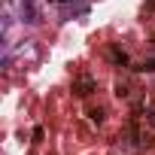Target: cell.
<instances>
[{
  "mask_svg": "<svg viewBox=\"0 0 155 155\" xmlns=\"http://www.w3.org/2000/svg\"><path fill=\"white\" fill-rule=\"evenodd\" d=\"M94 88H97V82L91 79V76H82V79L73 82V94H76V97H88Z\"/></svg>",
  "mask_w": 155,
  "mask_h": 155,
  "instance_id": "cell-2",
  "label": "cell"
},
{
  "mask_svg": "<svg viewBox=\"0 0 155 155\" xmlns=\"http://www.w3.org/2000/svg\"><path fill=\"white\" fill-rule=\"evenodd\" d=\"M134 70H140V73H155V58H146V61H140Z\"/></svg>",
  "mask_w": 155,
  "mask_h": 155,
  "instance_id": "cell-4",
  "label": "cell"
},
{
  "mask_svg": "<svg viewBox=\"0 0 155 155\" xmlns=\"http://www.w3.org/2000/svg\"><path fill=\"white\" fill-rule=\"evenodd\" d=\"M110 61L119 64V67H128V55H125L122 49H110Z\"/></svg>",
  "mask_w": 155,
  "mask_h": 155,
  "instance_id": "cell-3",
  "label": "cell"
},
{
  "mask_svg": "<svg viewBox=\"0 0 155 155\" xmlns=\"http://www.w3.org/2000/svg\"><path fill=\"white\" fill-rule=\"evenodd\" d=\"M49 3H67V0H49Z\"/></svg>",
  "mask_w": 155,
  "mask_h": 155,
  "instance_id": "cell-6",
  "label": "cell"
},
{
  "mask_svg": "<svg viewBox=\"0 0 155 155\" xmlns=\"http://www.w3.org/2000/svg\"><path fill=\"white\" fill-rule=\"evenodd\" d=\"M88 116H91V122H97V125H101V122H104V110H91V113H88Z\"/></svg>",
  "mask_w": 155,
  "mask_h": 155,
  "instance_id": "cell-5",
  "label": "cell"
},
{
  "mask_svg": "<svg viewBox=\"0 0 155 155\" xmlns=\"http://www.w3.org/2000/svg\"><path fill=\"white\" fill-rule=\"evenodd\" d=\"M18 15L25 25H37L40 21V9H37V0H21L18 3Z\"/></svg>",
  "mask_w": 155,
  "mask_h": 155,
  "instance_id": "cell-1",
  "label": "cell"
}]
</instances>
